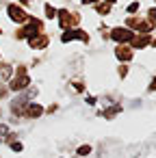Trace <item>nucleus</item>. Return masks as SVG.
I'll use <instances>...</instances> for the list:
<instances>
[{"label": "nucleus", "mask_w": 156, "mask_h": 158, "mask_svg": "<svg viewBox=\"0 0 156 158\" xmlns=\"http://www.w3.org/2000/svg\"><path fill=\"white\" fill-rule=\"evenodd\" d=\"M57 18H59V24H61V28H72V26H76L78 22H80V18H78V13H70V11H57Z\"/></svg>", "instance_id": "1"}, {"label": "nucleus", "mask_w": 156, "mask_h": 158, "mask_svg": "<svg viewBox=\"0 0 156 158\" xmlns=\"http://www.w3.org/2000/svg\"><path fill=\"white\" fill-rule=\"evenodd\" d=\"M28 22H31L28 26H24V28H20V31H18V39H26V37L31 39V37L39 35L37 31H41V28H44L39 20H33V18H28Z\"/></svg>", "instance_id": "2"}, {"label": "nucleus", "mask_w": 156, "mask_h": 158, "mask_svg": "<svg viewBox=\"0 0 156 158\" xmlns=\"http://www.w3.org/2000/svg\"><path fill=\"white\" fill-rule=\"evenodd\" d=\"M7 13H9V18H11L13 22H20V24L28 20L26 11H24L22 7H18V5H9V7H7Z\"/></svg>", "instance_id": "3"}, {"label": "nucleus", "mask_w": 156, "mask_h": 158, "mask_svg": "<svg viewBox=\"0 0 156 158\" xmlns=\"http://www.w3.org/2000/svg\"><path fill=\"white\" fill-rule=\"evenodd\" d=\"M63 41H72V39H80V41H89V35L85 33V31H80V28H70L67 33H63V37H61Z\"/></svg>", "instance_id": "4"}, {"label": "nucleus", "mask_w": 156, "mask_h": 158, "mask_svg": "<svg viewBox=\"0 0 156 158\" xmlns=\"http://www.w3.org/2000/svg\"><path fill=\"white\" fill-rule=\"evenodd\" d=\"M111 37H113L115 41H119V44H121V41L126 44V41H132L134 35H132L128 28H113V31H111Z\"/></svg>", "instance_id": "5"}, {"label": "nucleus", "mask_w": 156, "mask_h": 158, "mask_svg": "<svg viewBox=\"0 0 156 158\" xmlns=\"http://www.w3.org/2000/svg\"><path fill=\"white\" fill-rule=\"evenodd\" d=\"M128 26H130V28H137V31H139V33H143V35H147V33L152 31V24H147V22L139 20V18H130V20H128Z\"/></svg>", "instance_id": "6"}, {"label": "nucleus", "mask_w": 156, "mask_h": 158, "mask_svg": "<svg viewBox=\"0 0 156 158\" xmlns=\"http://www.w3.org/2000/svg\"><path fill=\"white\" fill-rule=\"evenodd\" d=\"M28 85H31L28 76H26V74H18V78L11 82V89H13V91H22V89H26Z\"/></svg>", "instance_id": "7"}, {"label": "nucleus", "mask_w": 156, "mask_h": 158, "mask_svg": "<svg viewBox=\"0 0 156 158\" xmlns=\"http://www.w3.org/2000/svg\"><path fill=\"white\" fill-rule=\"evenodd\" d=\"M28 44H31V48H46L48 46V37L46 35H35V37L28 39Z\"/></svg>", "instance_id": "8"}, {"label": "nucleus", "mask_w": 156, "mask_h": 158, "mask_svg": "<svg viewBox=\"0 0 156 158\" xmlns=\"http://www.w3.org/2000/svg\"><path fill=\"white\" fill-rule=\"evenodd\" d=\"M115 54H117L119 61H130V59H132V50H128L126 46H119V48L115 50Z\"/></svg>", "instance_id": "9"}, {"label": "nucleus", "mask_w": 156, "mask_h": 158, "mask_svg": "<svg viewBox=\"0 0 156 158\" xmlns=\"http://www.w3.org/2000/svg\"><path fill=\"white\" fill-rule=\"evenodd\" d=\"M150 44V35H139V37H132V46L134 48H145Z\"/></svg>", "instance_id": "10"}, {"label": "nucleus", "mask_w": 156, "mask_h": 158, "mask_svg": "<svg viewBox=\"0 0 156 158\" xmlns=\"http://www.w3.org/2000/svg\"><path fill=\"white\" fill-rule=\"evenodd\" d=\"M41 113H44V110H41L39 104H31V106L26 108V115H28V117H39Z\"/></svg>", "instance_id": "11"}, {"label": "nucleus", "mask_w": 156, "mask_h": 158, "mask_svg": "<svg viewBox=\"0 0 156 158\" xmlns=\"http://www.w3.org/2000/svg\"><path fill=\"white\" fill-rule=\"evenodd\" d=\"M95 9H98V13H100V15H106V13L111 11V5H108V2H102V5H98Z\"/></svg>", "instance_id": "12"}, {"label": "nucleus", "mask_w": 156, "mask_h": 158, "mask_svg": "<svg viewBox=\"0 0 156 158\" xmlns=\"http://www.w3.org/2000/svg\"><path fill=\"white\" fill-rule=\"evenodd\" d=\"M44 9H46V15H48V18H50V20H54V18H57V11H54V9H52V5H46V7H44Z\"/></svg>", "instance_id": "13"}, {"label": "nucleus", "mask_w": 156, "mask_h": 158, "mask_svg": "<svg viewBox=\"0 0 156 158\" xmlns=\"http://www.w3.org/2000/svg\"><path fill=\"white\" fill-rule=\"evenodd\" d=\"M0 74H2V78H9V74H11L9 65H2V69H0Z\"/></svg>", "instance_id": "14"}, {"label": "nucleus", "mask_w": 156, "mask_h": 158, "mask_svg": "<svg viewBox=\"0 0 156 158\" xmlns=\"http://www.w3.org/2000/svg\"><path fill=\"white\" fill-rule=\"evenodd\" d=\"M89 152H91V147H89V145H82V147L78 149V154H80V156H87Z\"/></svg>", "instance_id": "15"}, {"label": "nucleus", "mask_w": 156, "mask_h": 158, "mask_svg": "<svg viewBox=\"0 0 156 158\" xmlns=\"http://www.w3.org/2000/svg\"><path fill=\"white\" fill-rule=\"evenodd\" d=\"M137 9H139V2H132V5H130V7H128V13H134V11H137Z\"/></svg>", "instance_id": "16"}, {"label": "nucleus", "mask_w": 156, "mask_h": 158, "mask_svg": "<svg viewBox=\"0 0 156 158\" xmlns=\"http://www.w3.org/2000/svg\"><path fill=\"white\" fill-rule=\"evenodd\" d=\"M150 20L156 22V9H150Z\"/></svg>", "instance_id": "17"}, {"label": "nucleus", "mask_w": 156, "mask_h": 158, "mask_svg": "<svg viewBox=\"0 0 156 158\" xmlns=\"http://www.w3.org/2000/svg\"><path fill=\"white\" fill-rule=\"evenodd\" d=\"M126 74H128V67L121 65V67H119V76H126Z\"/></svg>", "instance_id": "18"}, {"label": "nucleus", "mask_w": 156, "mask_h": 158, "mask_svg": "<svg viewBox=\"0 0 156 158\" xmlns=\"http://www.w3.org/2000/svg\"><path fill=\"white\" fill-rule=\"evenodd\" d=\"M11 147H13V149H15V152H20V149H22V143H13V145H11Z\"/></svg>", "instance_id": "19"}, {"label": "nucleus", "mask_w": 156, "mask_h": 158, "mask_svg": "<svg viewBox=\"0 0 156 158\" xmlns=\"http://www.w3.org/2000/svg\"><path fill=\"white\" fill-rule=\"evenodd\" d=\"M150 91H156V78L152 80V85H150Z\"/></svg>", "instance_id": "20"}, {"label": "nucleus", "mask_w": 156, "mask_h": 158, "mask_svg": "<svg viewBox=\"0 0 156 158\" xmlns=\"http://www.w3.org/2000/svg\"><path fill=\"white\" fill-rule=\"evenodd\" d=\"M5 93H7V89H5L2 85H0V98H5Z\"/></svg>", "instance_id": "21"}, {"label": "nucleus", "mask_w": 156, "mask_h": 158, "mask_svg": "<svg viewBox=\"0 0 156 158\" xmlns=\"http://www.w3.org/2000/svg\"><path fill=\"white\" fill-rule=\"evenodd\" d=\"M93 2H98V0H82V5H93Z\"/></svg>", "instance_id": "22"}, {"label": "nucleus", "mask_w": 156, "mask_h": 158, "mask_svg": "<svg viewBox=\"0 0 156 158\" xmlns=\"http://www.w3.org/2000/svg\"><path fill=\"white\" fill-rule=\"evenodd\" d=\"M20 2H22V5H28V0H20Z\"/></svg>", "instance_id": "23"}, {"label": "nucleus", "mask_w": 156, "mask_h": 158, "mask_svg": "<svg viewBox=\"0 0 156 158\" xmlns=\"http://www.w3.org/2000/svg\"><path fill=\"white\" fill-rule=\"evenodd\" d=\"M106 2H108V5H111V2H115V0H106Z\"/></svg>", "instance_id": "24"}, {"label": "nucleus", "mask_w": 156, "mask_h": 158, "mask_svg": "<svg viewBox=\"0 0 156 158\" xmlns=\"http://www.w3.org/2000/svg\"><path fill=\"white\" fill-rule=\"evenodd\" d=\"M154 48H156V39H154Z\"/></svg>", "instance_id": "25"}]
</instances>
